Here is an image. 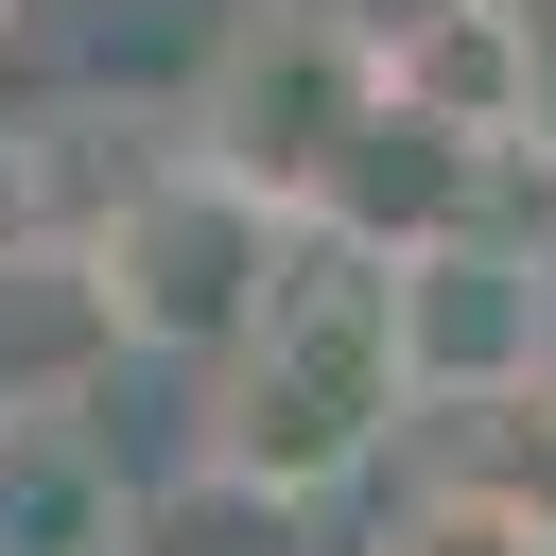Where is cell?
I'll return each mask as SVG.
<instances>
[{
    "label": "cell",
    "mask_w": 556,
    "mask_h": 556,
    "mask_svg": "<svg viewBox=\"0 0 556 556\" xmlns=\"http://www.w3.org/2000/svg\"><path fill=\"white\" fill-rule=\"evenodd\" d=\"M400 348H382V261L365 243H330V226H295L278 243V295H261V330L208 365V469L226 486H261V504H330V486H365L382 452H400Z\"/></svg>",
    "instance_id": "cell-1"
},
{
    "label": "cell",
    "mask_w": 556,
    "mask_h": 556,
    "mask_svg": "<svg viewBox=\"0 0 556 556\" xmlns=\"http://www.w3.org/2000/svg\"><path fill=\"white\" fill-rule=\"evenodd\" d=\"M382 104V52H365V0H226V35L191 52L174 87V156H208L226 191H261L278 226L330 191V156L365 139Z\"/></svg>",
    "instance_id": "cell-2"
},
{
    "label": "cell",
    "mask_w": 556,
    "mask_h": 556,
    "mask_svg": "<svg viewBox=\"0 0 556 556\" xmlns=\"http://www.w3.org/2000/svg\"><path fill=\"white\" fill-rule=\"evenodd\" d=\"M278 208L261 191H226L208 156H156L70 261H87V313H104V348H139V365H226L243 330H261V295H278Z\"/></svg>",
    "instance_id": "cell-3"
},
{
    "label": "cell",
    "mask_w": 556,
    "mask_h": 556,
    "mask_svg": "<svg viewBox=\"0 0 556 556\" xmlns=\"http://www.w3.org/2000/svg\"><path fill=\"white\" fill-rule=\"evenodd\" d=\"M382 348H400V400L417 417H469V400H521L556 365V243H504V226H434L382 261Z\"/></svg>",
    "instance_id": "cell-4"
},
{
    "label": "cell",
    "mask_w": 556,
    "mask_h": 556,
    "mask_svg": "<svg viewBox=\"0 0 556 556\" xmlns=\"http://www.w3.org/2000/svg\"><path fill=\"white\" fill-rule=\"evenodd\" d=\"M365 52H382V104H417L434 139H539L556 122V70L504 0H382Z\"/></svg>",
    "instance_id": "cell-5"
},
{
    "label": "cell",
    "mask_w": 556,
    "mask_h": 556,
    "mask_svg": "<svg viewBox=\"0 0 556 556\" xmlns=\"http://www.w3.org/2000/svg\"><path fill=\"white\" fill-rule=\"evenodd\" d=\"M469 174H486V139H434L417 104H365V139L330 156V191H313L295 226H330V243H365V261H400V243H434V226H469Z\"/></svg>",
    "instance_id": "cell-6"
},
{
    "label": "cell",
    "mask_w": 556,
    "mask_h": 556,
    "mask_svg": "<svg viewBox=\"0 0 556 556\" xmlns=\"http://www.w3.org/2000/svg\"><path fill=\"white\" fill-rule=\"evenodd\" d=\"M434 486H469V504H504V521H539V539H556V365H539L521 400H469Z\"/></svg>",
    "instance_id": "cell-7"
},
{
    "label": "cell",
    "mask_w": 556,
    "mask_h": 556,
    "mask_svg": "<svg viewBox=\"0 0 556 556\" xmlns=\"http://www.w3.org/2000/svg\"><path fill=\"white\" fill-rule=\"evenodd\" d=\"M278 521H295V504H261V486H226V469L191 452L174 486L122 504V556H278Z\"/></svg>",
    "instance_id": "cell-8"
},
{
    "label": "cell",
    "mask_w": 556,
    "mask_h": 556,
    "mask_svg": "<svg viewBox=\"0 0 556 556\" xmlns=\"http://www.w3.org/2000/svg\"><path fill=\"white\" fill-rule=\"evenodd\" d=\"M382 556H556V539H539V521H504V504H469V486H417Z\"/></svg>",
    "instance_id": "cell-9"
}]
</instances>
